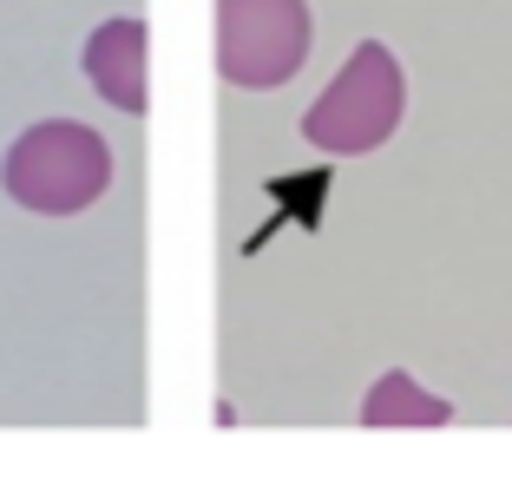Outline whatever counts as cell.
<instances>
[{
	"label": "cell",
	"instance_id": "5",
	"mask_svg": "<svg viewBox=\"0 0 512 479\" xmlns=\"http://www.w3.org/2000/svg\"><path fill=\"white\" fill-rule=\"evenodd\" d=\"M362 420H368V427H447L453 407L440 401V394H427L407 368H394V375H381L375 388H368Z\"/></svg>",
	"mask_w": 512,
	"mask_h": 479
},
{
	"label": "cell",
	"instance_id": "2",
	"mask_svg": "<svg viewBox=\"0 0 512 479\" xmlns=\"http://www.w3.org/2000/svg\"><path fill=\"white\" fill-rule=\"evenodd\" d=\"M401 105H407L401 60L381 40H362L348 53V66L329 79V92L302 112V138L316 151H329V158H362V151L394 138Z\"/></svg>",
	"mask_w": 512,
	"mask_h": 479
},
{
	"label": "cell",
	"instance_id": "1",
	"mask_svg": "<svg viewBox=\"0 0 512 479\" xmlns=\"http://www.w3.org/2000/svg\"><path fill=\"white\" fill-rule=\"evenodd\" d=\"M0 184L14 204L40 210V217H79L112 191V145L79 119L27 125L0 165Z\"/></svg>",
	"mask_w": 512,
	"mask_h": 479
},
{
	"label": "cell",
	"instance_id": "3",
	"mask_svg": "<svg viewBox=\"0 0 512 479\" xmlns=\"http://www.w3.org/2000/svg\"><path fill=\"white\" fill-rule=\"evenodd\" d=\"M309 60V7L302 0H217V73L224 86L276 92Z\"/></svg>",
	"mask_w": 512,
	"mask_h": 479
},
{
	"label": "cell",
	"instance_id": "4",
	"mask_svg": "<svg viewBox=\"0 0 512 479\" xmlns=\"http://www.w3.org/2000/svg\"><path fill=\"white\" fill-rule=\"evenodd\" d=\"M145 66H151V27L138 14L106 20V27L86 40V79H92V92H99L106 105H119V112H132V119L151 105Z\"/></svg>",
	"mask_w": 512,
	"mask_h": 479
}]
</instances>
